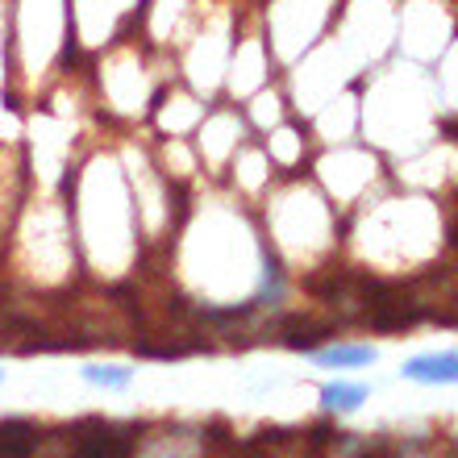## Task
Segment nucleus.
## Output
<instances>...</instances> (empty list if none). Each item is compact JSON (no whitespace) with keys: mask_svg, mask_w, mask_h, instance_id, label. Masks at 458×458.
Wrapping results in <instances>:
<instances>
[{"mask_svg":"<svg viewBox=\"0 0 458 458\" xmlns=\"http://www.w3.org/2000/svg\"><path fill=\"white\" fill-rule=\"evenodd\" d=\"M75 458H130V437L121 434V429H105V425H97V434L80 437Z\"/></svg>","mask_w":458,"mask_h":458,"instance_id":"obj_1","label":"nucleus"},{"mask_svg":"<svg viewBox=\"0 0 458 458\" xmlns=\"http://www.w3.org/2000/svg\"><path fill=\"white\" fill-rule=\"evenodd\" d=\"M409 379L417 384H458V354H442V359H412L404 367Z\"/></svg>","mask_w":458,"mask_h":458,"instance_id":"obj_2","label":"nucleus"},{"mask_svg":"<svg viewBox=\"0 0 458 458\" xmlns=\"http://www.w3.org/2000/svg\"><path fill=\"white\" fill-rule=\"evenodd\" d=\"M34 454V425L4 421L0 425V458H30Z\"/></svg>","mask_w":458,"mask_h":458,"instance_id":"obj_3","label":"nucleus"},{"mask_svg":"<svg viewBox=\"0 0 458 458\" xmlns=\"http://www.w3.org/2000/svg\"><path fill=\"white\" fill-rule=\"evenodd\" d=\"M362 400H367V387H359V384H329L326 392H321V404L326 409H359Z\"/></svg>","mask_w":458,"mask_h":458,"instance_id":"obj_4","label":"nucleus"},{"mask_svg":"<svg viewBox=\"0 0 458 458\" xmlns=\"http://www.w3.org/2000/svg\"><path fill=\"white\" fill-rule=\"evenodd\" d=\"M317 359L326 367H367L375 362V350L371 346H338V350H321Z\"/></svg>","mask_w":458,"mask_h":458,"instance_id":"obj_5","label":"nucleus"},{"mask_svg":"<svg viewBox=\"0 0 458 458\" xmlns=\"http://www.w3.org/2000/svg\"><path fill=\"white\" fill-rule=\"evenodd\" d=\"M321 334H326V329L309 326V321H292V326H288V334H284V342H288L292 350H313Z\"/></svg>","mask_w":458,"mask_h":458,"instance_id":"obj_6","label":"nucleus"},{"mask_svg":"<svg viewBox=\"0 0 458 458\" xmlns=\"http://www.w3.org/2000/svg\"><path fill=\"white\" fill-rule=\"evenodd\" d=\"M84 379L88 384H105V387H125L130 384V371L125 367H88Z\"/></svg>","mask_w":458,"mask_h":458,"instance_id":"obj_7","label":"nucleus"},{"mask_svg":"<svg viewBox=\"0 0 458 458\" xmlns=\"http://www.w3.org/2000/svg\"><path fill=\"white\" fill-rule=\"evenodd\" d=\"M367 458H392V454H387L384 446H375V450H371V454H367Z\"/></svg>","mask_w":458,"mask_h":458,"instance_id":"obj_8","label":"nucleus"},{"mask_svg":"<svg viewBox=\"0 0 458 458\" xmlns=\"http://www.w3.org/2000/svg\"><path fill=\"white\" fill-rule=\"evenodd\" d=\"M246 458H263V454H259V450H254V446H250V450H246Z\"/></svg>","mask_w":458,"mask_h":458,"instance_id":"obj_9","label":"nucleus"},{"mask_svg":"<svg viewBox=\"0 0 458 458\" xmlns=\"http://www.w3.org/2000/svg\"><path fill=\"white\" fill-rule=\"evenodd\" d=\"M450 238H454V246H458V225H454V229H450Z\"/></svg>","mask_w":458,"mask_h":458,"instance_id":"obj_10","label":"nucleus"},{"mask_svg":"<svg viewBox=\"0 0 458 458\" xmlns=\"http://www.w3.org/2000/svg\"><path fill=\"white\" fill-rule=\"evenodd\" d=\"M0 379H4V371H0Z\"/></svg>","mask_w":458,"mask_h":458,"instance_id":"obj_11","label":"nucleus"}]
</instances>
